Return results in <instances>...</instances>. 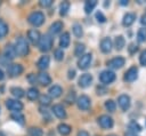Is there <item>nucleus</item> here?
Returning <instances> with one entry per match:
<instances>
[{"mask_svg": "<svg viewBox=\"0 0 146 136\" xmlns=\"http://www.w3.org/2000/svg\"><path fill=\"white\" fill-rule=\"evenodd\" d=\"M15 50H16V55L18 56H26L29 54V43L26 41L25 38L23 37H18L15 41V46H14Z\"/></svg>", "mask_w": 146, "mask_h": 136, "instance_id": "obj_1", "label": "nucleus"}, {"mask_svg": "<svg viewBox=\"0 0 146 136\" xmlns=\"http://www.w3.org/2000/svg\"><path fill=\"white\" fill-rule=\"evenodd\" d=\"M29 23L32 24L33 26H40L44 22V15L41 11H33L32 14L29 15Z\"/></svg>", "mask_w": 146, "mask_h": 136, "instance_id": "obj_2", "label": "nucleus"}, {"mask_svg": "<svg viewBox=\"0 0 146 136\" xmlns=\"http://www.w3.org/2000/svg\"><path fill=\"white\" fill-rule=\"evenodd\" d=\"M39 49L41 51H48L52 47V38L49 34H43L39 40Z\"/></svg>", "mask_w": 146, "mask_h": 136, "instance_id": "obj_3", "label": "nucleus"}, {"mask_svg": "<svg viewBox=\"0 0 146 136\" xmlns=\"http://www.w3.org/2000/svg\"><path fill=\"white\" fill-rule=\"evenodd\" d=\"M97 121H98V125L102 127V128H104V129H110V128H112L113 127V119L110 117V115H107V114H103V115H100V117H98V119H97Z\"/></svg>", "mask_w": 146, "mask_h": 136, "instance_id": "obj_4", "label": "nucleus"}, {"mask_svg": "<svg viewBox=\"0 0 146 136\" xmlns=\"http://www.w3.org/2000/svg\"><path fill=\"white\" fill-rule=\"evenodd\" d=\"M99 80L105 83V85H108L111 82H113L115 80V73L113 71H110V70H105L103 71L100 74H99Z\"/></svg>", "mask_w": 146, "mask_h": 136, "instance_id": "obj_5", "label": "nucleus"}, {"mask_svg": "<svg viewBox=\"0 0 146 136\" xmlns=\"http://www.w3.org/2000/svg\"><path fill=\"white\" fill-rule=\"evenodd\" d=\"M6 106L14 111V112H21L23 110V103L19 102L18 99H11V98H8L6 101Z\"/></svg>", "mask_w": 146, "mask_h": 136, "instance_id": "obj_6", "label": "nucleus"}, {"mask_svg": "<svg viewBox=\"0 0 146 136\" xmlns=\"http://www.w3.org/2000/svg\"><path fill=\"white\" fill-rule=\"evenodd\" d=\"M76 104H78V107L82 111H86L90 107V104H91V101L90 98L87 96V95H81L78 99H76Z\"/></svg>", "mask_w": 146, "mask_h": 136, "instance_id": "obj_7", "label": "nucleus"}, {"mask_svg": "<svg viewBox=\"0 0 146 136\" xmlns=\"http://www.w3.org/2000/svg\"><path fill=\"white\" fill-rule=\"evenodd\" d=\"M91 59H92L91 54H84V55H82V56L80 57L79 62H78L79 67H80L81 70H86V69H88L89 65H90V63H91Z\"/></svg>", "mask_w": 146, "mask_h": 136, "instance_id": "obj_8", "label": "nucleus"}, {"mask_svg": "<svg viewBox=\"0 0 146 136\" xmlns=\"http://www.w3.org/2000/svg\"><path fill=\"white\" fill-rule=\"evenodd\" d=\"M138 77V69L136 66H131L125 73H124V80L128 81V82H131V81H135Z\"/></svg>", "mask_w": 146, "mask_h": 136, "instance_id": "obj_9", "label": "nucleus"}, {"mask_svg": "<svg viewBox=\"0 0 146 136\" xmlns=\"http://www.w3.org/2000/svg\"><path fill=\"white\" fill-rule=\"evenodd\" d=\"M117 103H119V106L123 110V111H127L129 107H130V97L125 94H122L119 96L117 98Z\"/></svg>", "mask_w": 146, "mask_h": 136, "instance_id": "obj_10", "label": "nucleus"}, {"mask_svg": "<svg viewBox=\"0 0 146 136\" xmlns=\"http://www.w3.org/2000/svg\"><path fill=\"white\" fill-rule=\"evenodd\" d=\"M124 58L123 57H121V56H117V57H114V58H112L111 61H108V63H107V65L110 66V67H112V69H120V67H122L123 65H124Z\"/></svg>", "mask_w": 146, "mask_h": 136, "instance_id": "obj_11", "label": "nucleus"}, {"mask_svg": "<svg viewBox=\"0 0 146 136\" xmlns=\"http://www.w3.org/2000/svg\"><path fill=\"white\" fill-rule=\"evenodd\" d=\"M23 72V66L21 64H11L8 67V74L10 77H18Z\"/></svg>", "mask_w": 146, "mask_h": 136, "instance_id": "obj_12", "label": "nucleus"}, {"mask_svg": "<svg viewBox=\"0 0 146 136\" xmlns=\"http://www.w3.org/2000/svg\"><path fill=\"white\" fill-rule=\"evenodd\" d=\"M92 82V75L89 73H84L80 77L79 79V86L81 88H87L88 86H90V83Z\"/></svg>", "mask_w": 146, "mask_h": 136, "instance_id": "obj_13", "label": "nucleus"}, {"mask_svg": "<svg viewBox=\"0 0 146 136\" xmlns=\"http://www.w3.org/2000/svg\"><path fill=\"white\" fill-rule=\"evenodd\" d=\"M52 112L58 119H65L66 118V111H65L64 106L60 104H55L52 106Z\"/></svg>", "mask_w": 146, "mask_h": 136, "instance_id": "obj_14", "label": "nucleus"}, {"mask_svg": "<svg viewBox=\"0 0 146 136\" xmlns=\"http://www.w3.org/2000/svg\"><path fill=\"white\" fill-rule=\"evenodd\" d=\"M3 56H5V58H7V59H14L17 55H16V50H15V48H14V46L13 45H7L6 47H5V50H3Z\"/></svg>", "mask_w": 146, "mask_h": 136, "instance_id": "obj_15", "label": "nucleus"}, {"mask_svg": "<svg viewBox=\"0 0 146 136\" xmlns=\"http://www.w3.org/2000/svg\"><path fill=\"white\" fill-rule=\"evenodd\" d=\"M112 47H113V42L110 38H104L100 41V50L103 53H110L112 50Z\"/></svg>", "mask_w": 146, "mask_h": 136, "instance_id": "obj_16", "label": "nucleus"}, {"mask_svg": "<svg viewBox=\"0 0 146 136\" xmlns=\"http://www.w3.org/2000/svg\"><path fill=\"white\" fill-rule=\"evenodd\" d=\"M40 32L38 31V30H35V29H32V30H30L29 32H27V39L32 42V43H38L39 42V40H40Z\"/></svg>", "mask_w": 146, "mask_h": 136, "instance_id": "obj_17", "label": "nucleus"}, {"mask_svg": "<svg viewBox=\"0 0 146 136\" xmlns=\"http://www.w3.org/2000/svg\"><path fill=\"white\" fill-rule=\"evenodd\" d=\"M36 80H38L42 86H48L49 83H51V78H50V75H49L48 73H46V72L39 73L38 77H36Z\"/></svg>", "mask_w": 146, "mask_h": 136, "instance_id": "obj_18", "label": "nucleus"}, {"mask_svg": "<svg viewBox=\"0 0 146 136\" xmlns=\"http://www.w3.org/2000/svg\"><path fill=\"white\" fill-rule=\"evenodd\" d=\"M48 93H49V95H48L49 97H54V98H56V97H59V96L62 95L63 89H62L60 86H58V85H54V86H51V87L49 88Z\"/></svg>", "mask_w": 146, "mask_h": 136, "instance_id": "obj_19", "label": "nucleus"}, {"mask_svg": "<svg viewBox=\"0 0 146 136\" xmlns=\"http://www.w3.org/2000/svg\"><path fill=\"white\" fill-rule=\"evenodd\" d=\"M135 19H136V14H133V13H127V14L123 16L122 24H123L124 26H130V25L133 24Z\"/></svg>", "mask_w": 146, "mask_h": 136, "instance_id": "obj_20", "label": "nucleus"}, {"mask_svg": "<svg viewBox=\"0 0 146 136\" xmlns=\"http://www.w3.org/2000/svg\"><path fill=\"white\" fill-rule=\"evenodd\" d=\"M49 63H50V58L48 55H43L40 57V59L38 61V67L40 70H46L48 66H49Z\"/></svg>", "mask_w": 146, "mask_h": 136, "instance_id": "obj_21", "label": "nucleus"}, {"mask_svg": "<svg viewBox=\"0 0 146 136\" xmlns=\"http://www.w3.org/2000/svg\"><path fill=\"white\" fill-rule=\"evenodd\" d=\"M57 130H58V133H59L60 135L67 136V135L71 133L72 128H71V126H68V125H66V123H59L58 127H57Z\"/></svg>", "mask_w": 146, "mask_h": 136, "instance_id": "obj_22", "label": "nucleus"}, {"mask_svg": "<svg viewBox=\"0 0 146 136\" xmlns=\"http://www.w3.org/2000/svg\"><path fill=\"white\" fill-rule=\"evenodd\" d=\"M70 45V33L68 32H65L62 34L60 39H59V47L62 48H67Z\"/></svg>", "mask_w": 146, "mask_h": 136, "instance_id": "obj_23", "label": "nucleus"}, {"mask_svg": "<svg viewBox=\"0 0 146 136\" xmlns=\"http://www.w3.org/2000/svg\"><path fill=\"white\" fill-rule=\"evenodd\" d=\"M62 29H63V23H62V22H59V21L54 22V23L50 25V33L57 34V33H59V32L62 31Z\"/></svg>", "mask_w": 146, "mask_h": 136, "instance_id": "obj_24", "label": "nucleus"}, {"mask_svg": "<svg viewBox=\"0 0 146 136\" xmlns=\"http://www.w3.org/2000/svg\"><path fill=\"white\" fill-rule=\"evenodd\" d=\"M26 96L30 101H35L38 97H39V90L34 87H31L27 91H26Z\"/></svg>", "mask_w": 146, "mask_h": 136, "instance_id": "obj_25", "label": "nucleus"}, {"mask_svg": "<svg viewBox=\"0 0 146 136\" xmlns=\"http://www.w3.org/2000/svg\"><path fill=\"white\" fill-rule=\"evenodd\" d=\"M97 6V1L96 0H90V1H86V3H84V10H86V13L87 14H90L92 10H94V8Z\"/></svg>", "mask_w": 146, "mask_h": 136, "instance_id": "obj_26", "label": "nucleus"}, {"mask_svg": "<svg viewBox=\"0 0 146 136\" xmlns=\"http://www.w3.org/2000/svg\"><path fill=\"white\" fill-rule=\"evenodd\" d=\"M114 45H115V48H116V49L121 50V49L124 47V45H125V40H124L123 35H117V37L115 38Z\"/></svg>", "mask_w": 146, "mask_h": 136, "instance_id": "obj_27", "label": "nucleus"}, {"mask_svg": "<svg viewBox=\"0 0 146 136\" xmlns=\"http://www.w3.org/2000/svg\"><path fill=\"white\" fill-rule=\"evenodd\" d=\"M10 117H11L13 120H15L16 122H18L19 125H24V115L21 112H13Z\"/></svg>", "mask_w": 146, "mask_h": 136, "instance_id": "obj_28", "label": "nucleus"}, {"mask_svg": "<svg viewBox=\"0 0 146 136\" xmlns=\"http://www.w3.org/2000/svg\"><path fill=\"white\" fill-rule=\"evenodd\" d=\"M10 93L16 97V98H21V97H23L25 94V91L22 89V88H19V87H13L11 89H10Z\"/></svg>", "mask_w": 146, "mask_h": 136, "instance_id": "obj_29", "label": "nucleus"}, {"mask_svg": "<svg viewBox=\"0 0 146 136\" xmlns=\"http://www.w3.org/2000/svg\"><path fill=\"white\" fill-rule=\"evenodd\" d=\"M72 31H73L74 35H75V37H78V38L82 37V34H83V30H82V26H81L80 24H78V23L73 25V27H72Z\"/></svg>", "mask_w": 146, "mask_h": 136, "instance_id": "obj_30", "label": "nucleus"}, {"mask_svg": "<svg viewBox=\"0 0 146 136\" xmlns=\"http://www.w3.org/2000/svg\"><path fill=\"white\" fill-rule=\"evenodd\" d=\"M8 33V25L6 24L5 21L0 19V39L3 38Z\"/></svg>", "mask_w": 146, "mask_h": 136, "instance_id": "obj_31", "label": "nucleus"}, {"mask_svg": "<svg viewBox=\"0 0 146 136\" xmlns=\"http://www.w3.org/2000/svg\"><path fill=\"white\" fill-rule=\"evenodd\" d=\"M84 49H86V46L83 43H78L75 46V49H74V55L81 57L83 55V53H84Z\"/></svg>", "mask_w": 146, "mask_h": 136, "instance_id": "obj_32", "label": "nucleus"}, {"mask_svg": "<svg viewBox=\"0 0 146 136\" xmlns=\"http://www.w3.org/2000/svg\"><path fill=\"white\" fill-rule=\"evenodd\" d=\"M137 39L139 42H144L146 41V29L145 27H141L138 30L137 32Z\"/></svg>", "mask_w": 146, "mask_h": 136, "instance_id": "obj_33", "label": "nucleus"}, {"mask_svg": "<svg viewBox=\"0 0 146 136\" xmlns=\"http://www.w3.org/2000/svg\"><path fill=\"white\" fill-rule=\"evenodd\" d=\"M105 107H106V110H107L108 112H114V111H115V107H116L115 102H114L113 99H107V101L105 102Z\"/></svg>", "mask_w": 146, "mask_h": 136, "instance_id": "obj_34", "label": "nucleus"}, {"mask_svg": "<svg viewBox=\"0 0 146 136\" xmlns=\"http://www.w3.org/2000/svg\"><path fill=\"white\" fill-rule=\"evenodd\" d=\"M29 134H30V136H42L43 135L42 130L39 127H31L29 129Z\"/></svg>", "mask_w": 146, "mask_h": 136, "instance_id": "obj_35", "label": "nucleus"}, {"mask_svg": "<svg viewBox=\"0 0 146 136\" xmlns=\"http://www.w3.org/2000/svg\"><path fill=\"white\" fill-rule=\"evenodd\" d=\"M129 131H132V133H135V131H140L141 130V127L139 126V123L138 122H136V121H131L130 123H129Z\"/></svg>", "mask_w": 146, "mask_h": 136, "instance_id": "obj_36", "label": "nucleus"}, {"mask_svg": "<svg viewBox=\"0 0 146 136\" xmlns=\"http://www.w3.org/2000/svg\"><path fill=\"white\" fill-rule=\"evenodd\" d=\"M68 9H70V3L65 1V2H63V3L60 5V11H59V14H60L62 16H65V15L67 14Z\"/></svg>", "mask_w": 146, "mask_h": 136, "instance_id": "obj_37", "label": "nucleus"}, {"mask_svg": "<svg viewBox=\"0 0 146 136\" xmlns=\"http://www.w3.org/2000/svg\"><path fill=\"white\" fill-rule=\"evenodd\" d=\"M54 56H55V59L56 61H62L63 58H64V51H63V49H56L55 50V53H54Z\"/></svg>", "mask_w": 146, "mask_h": 136, "instance_id": "obj_38", "label": "nucleus"}, {"mask_svg": "<svg viewBox=\"0 0 146 136\" xmlns=\"http://www.w3.org/2000/svg\"><path fill=\"white\" fill-rule=\"evenodd\" d=\"M51 102V97H49L48 95H42L40 96V103L42 105H49Z\"/></svg>", "mask_w": 146, "mask_h": 136, "instance_id": "obj_39", "label": "nucleus"}, {"mask_svg": "<svg viewBox=\"0 0 146 136\" xmlns=\"http://www.w3.org/2000/svg\"><path fill=\"white\" fill-rule=\"evenodd\" d=\"M96 18H97V21L100 22V23L106 22V17L104 16V14H103L102 11H97V13H96Z\"/></svg>", "mask_w": 146, "mask_h": 136, "instance_id": "obj_40", "label": "nucleus"}, {"mask_svg": "<svg viewBox=\"0 0 146 136\" xmlns=\"http://www.w3.org/2000/svg\"><path fill=\"white\" fill-rule=\"evenodd\" d=\"M139 62H140V64H141L143 66H146V50L141 51L140 57H139Z\"/></svg>", "mask_w": 146, "mask_h": 136, "instance_id": "obj_41", "label": "nucleus"}, {"mask_svg": "<svg viewBox=\"0 0 146 136\" xmlns=\"http://www.w3.org/2000/svg\"><path fill=\"white\" fill-rule=\"evenodd\" d=\"M74 98H75V93L74 91H70L68 93V96L66 97V102L67 103H73L74 102Z\"/></svg>", "mask_w": 146, "mask_h": 136, "instance_id": "obj_42", "label": "nucleus"}, {"mask_svg": "<svg viewBox=\"0 0 146 136\" xmlns=\"http://www.w3.org/2000/svg\"><path fill=\"white\" fill-rule=\"evenodd\" d=\"M128 50H129L130 54H133V53H136L138 50V46L136 43H130V46L128 47Z\"/></svg>", "mask_w": 146, "mask_h": 136, "instance_id": "obj_43", "label": "nucleus"}, {"mask_svg": "<svg viewBox=\"0 0 146 136\" xmlns=\"http://www.w3.org/2000/svg\"><path fill=\"white\" fill-rule=\"evenodd\" d=\"M39 3H40L41 7H49V6H51L52 0H40Z\"/></svg>", "mask_w": 146, "mask_h": 136, "instance_id": "obj_44", "label": "nucleus"}, {"mask_svg": "<svg viewBox=\"0 0 146 136\" xmlns=\"http://www.w3.org/2000/svg\"><path fill=\"white\" fill-rule=\"evenodd\" d=\"M74 77H75V70L70 69L68 70V79H73Z\"/></svg>", "mask_w": 146, "mask_h": 136, "instance_id": "obj_45", "label": "nucleus"}, {"mask_svg": "<svg viewBox=\"0 0 146 136\" xmlns=\"http://www.w3.org/2000/svg\"><path fill=\"white\" fill-rule=\"evenodd\" d=\"M97 94H100V95H104L105 93H106V89H104V88H102V87H98L97 88Z\"/></svg>", "mask_w": 146, "mask_h": 136, "instance_id": "obj_46", "label": "nucleus"}, {"mask_svg": "<svg viewBox=\"0 0 146 136\" xmlns=\"http://www.w3.org/2000/svg\"><path fill=\"white\" fill-rule=\"evenodd\" d=\"M78 136H89V134H88V131H86V130H80V131L78 133Z\"/></svg>", "mask_w": 146, "mask_h": 136, "instance_id": "obj_47", "label": "nucleus"}, {"mask_svg": "<svg viewBox=\"0 0 146 136\" xmlns=\"http://www.w3.org/2000/svg\"><path fill=\"white\" fill-rule=\"evenodd\" d=\"M140 22H141V24L146 27V14H144L143 16H141V19H140Z\"/></svg>", "mask_w": 146, "mask_h": 136, "instance_id": "obj_48", "label": "nucleus"}, {"mask_svg": "<svg viewBox=\"0 0 146 136\" xmlns=\"http://www.w3.org/2000/svg\"><path fill=\"white\" fill-rule=\"evenodd\" d=\"M124 136H137V135H136V133H132V131H127V133L124 134Z\"/></svg>", "mask_w": 146, "mask_h": 136, "instance_id": "obj_49", "label": "nucleus"}, {"mask_svg": "<svg viewBox=\"0 0 146 136\" xmlns=\"http://www.w3.org/2000/svg\"><path fill=\"white\" fill-rule=\"evenodd\" d=\"M35 79H36V78H35L34 74H30V75H29V80H30L31 82H33V80H35Z\"/></svg>", "mask_w": 146, "mask_h": 136, "instance_id": "obj_50", "label": "nucleus"}, {"mask_svg": "<svg viewBox=\"0 0 146 136\" xmlns=\"http://www.w3.org/2000/svg\"><path fill=\"white\" fill-rule=\"evenodd\" d=\"M3 77H5V74H3V71L0 69V80H2V79H3Z\"/></svg>", "mask_w": 146, "mask_h": 136, "instance_id": "obj_51", "label": "nucleus"}, {"mask_svg": "<svg viewBox=\"0 0 146 136\" xmlns=\"http://www.w3.org/2000/svg\"><path fill=\"white\" fill-rule=\"evenodd\" d=\"M120 3L124 6V5H128V1H127V0H121V1H120Z\"/></svg>", "mask_w": 146, "mask_h": 136, "instance_id": "obj_52", "label": "nucleus"}, {"mask_svg": "<svg viewBox=\"0 0 146 136\" xmlns=\"http://www.w3.org/2000/svg\"><path fill=\"white\" fill-rule=\"evenodd\" d=\"M108 136H115V135H108Z\"/></svg>", "mask_w": 146, "mask_h": 136, "instance_id": "obj_53", "label": "nucleus"}]
</instances>
